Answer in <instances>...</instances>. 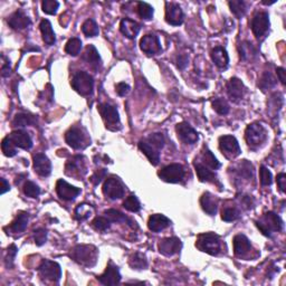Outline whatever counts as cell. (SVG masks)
Masks as SVG:
<instances>
[{
	"mask_svg": "<svg viewBox=\"0 0 286 286\" xmlns=\"http://www.w3.org/2000/svg\"><path fill=\"white\" fill-rule=\"evenodd\" d=\"M275 84H276V79L274 78V76L270 74L269 72H265V73L262 75L261 79H259L258 86L261 87L263 91H266L275 86Z\"/></svg>",
	"mask_w": 286,
	"mask_h": 286,
	"instance_id": "obj_43",
	"label": "cell"
},
{
	"mask_svg": "<svg viewBox=\"0 0 286 286\" xmlns=\"http://www.w3.org/2000/svg\"><path fill=\"white\" fill-rule=\"evenodd\" d=\"M104 215L106 218H109L111 223H125L132 228L136 227L135 222H133L131 218H129V217L125 216L124 213H122L121 211L115 210V209H109V210H106L104 212Z\"/></svg>",
	"mask_w": 286,
	"mask_h": 286,
	"instance_id": "obj_31",
	"label": "cell"
},
{
	"mask_svg": "<svg viewBox=\"0 0 286 286\" xmlns=\"http://www.w3.org/2000/svg\"><path fill=\"white\" fill-rule=\"evenodd\" d=\"M123 207L127 209V210L131 211V212H138L140 209H141V205H140V201L138 198L135 196H129L125 198L124 203H123Z\"/></svg>",
	"mask_w": 286,
	"mask_h": 286,
	"instance_id": "obj_44",
	"label": "cell"
},
{
	"mask_svg": "<svg viewBox=\"0 0 286 286\" xmlns=\"http://www.w3.org/2000/svg\"><path fill=\"white\" fill-rule=\"evenodd\" d=\"M36 119L33 115H29V114L25 113H19L15 116L13 121L14 127H27V125H33L35 124Z\"/></svg>",
	"mask_w": 286,
	"mask_h": 286,
	"instance_id": "obj_38",
	"label": "cell"
},
{
	"mask_svg": "<svg viewBox=\"0 0 286 286\" xmlns=\"http://www.w3.org/2000/svg\"><path fill=\"white\" fill-rule=\"evenodd\" d=\"M158 175L163 181L169 182V184H177V182H180L184 179L185 170L184 167L179 165V163H172V165L162 168L158 172Z\"/></svg>",
	"mask_w": 286,
	"mask_h": 286,
	"instance_id": "obj_9",
	"label": "cell"
},
{
	"mask_svg": "<svg viewBox=\"0 0 286 286\" xmlns=\"http://www.w3.org/2000/svg\"><path fill=\"white\" fill-rule=\"evenodd\" d=\"M277 186L282 192H285L286 190V174L282 172L277 175Z\"/></svg>",
	"mask_w": 286,
	"mask_h": 286,
	"instance_id": "obj_57",
	"label": "cell"
},
{
	"mask_svg": "<svg viewBox=\"0 0 286 286\" xmlns=\"http://www.w3.org/2000/svg\"><path fill=\"white\" fill-rule=\"evenodd\" d=\"M129 264L133 269H144L147 268L148 262L147 258L144 257L142 254L135 253L131 258H130Z\"/></svg>",
	"mask_w": 286,
	"mask_h": 286,
	"instance_id": "obj_42",
	"label": "cell"
},
{
	"mask_svg": "<svg viewBox=\"0 0 286 286\" xmlns=\"http://www.w3.org/2000/svg\"><path fill=\"white\" fill-rule=\"evenodd\" d=\"M194 169H196V173L199 178L200 181L203 182H215L216 181V174L215 172L209 169L207 166L204 163L196 162L194 163Z\"/></svg>",
	"mask_w": 286,
	"mask_h": 286,
	"instance_id": "obj_33",
	"label": "cell"
},
{
	"mask_svg": "<svg viewBox=\"0 0 286 286\" xmlns=\"http://www.w3.org/2000/svg\"><path fill=\"white\" fill-rule=\"evenodd\" d=\"M165 144V138L161 133H154L148 138L141 140L139 142V149L149 159L152 166H157L160 161V150Z\"/></svg>",
	"mask_w": 286,
	"mask_h": 286,
	"instance_id": "obj_1",
	"label": "cell"
},
{
	"mask_svg": "<svg viewBox=\"0 0 286 286\" xmlns=\"http://www.w3.org/2000/svg\"><path fill=\"white\" fill-rule=\"evenodd\" d=\"M138 14L141 18L150 20L153 17V8L147 2H138Z\"/></svg>",
	"mask_w": 286,
	"mask_h": 286,
	"instance_id": "obj_45",
	"label": "cell"
},
{
	"mask_svg": "<svg viewBox=\"0 0 286 286\" xmlns=\"http://www.w3.org/2000/svg\"><path fill=\"white\" fill-rule=\"evenodd\" d=\"M245 139L249 148L257 149L267 139V133L262 124L251 123L246 128Z\"/></svg>",
	"mask_w": 286,
	"mask_h": 286,
	"instance_id": "obj_6",
	"label": "cell"
},
{
	"mask_svg": "<svg viewBox=\"0 0 286 286\" xmlns=\"http://www.w3.org/2000/svg\"><path fill=\"white\" fill-rule=\"evenodd\" d=\"M34 236H35V243L37 246L44 245L47 238V230L44 228H38L34 231Z\"/></svg>",
	"mask_w": 286,
	"mask_h": 286,
	"instance_id": "obj_53",
	"label": "cell"
},
{
	"mask_svg": "<svg viewBox=\"0 0 286 286\" xmlns=\"http://www.w3.org/2000/svg\"><path fill=\"white\" fill-rule=\"evenodd\" d=\"M227 94L230 97L231 101L238 102L243 98L245 93V86L243 82L237 77H231L227 83Z\"/></svg>",
	"mask_w": 286,
	"mask_h": 286,
	"instance_id": "obj_21",
	"label": "cell"
},
{
	"mask_svg": "<svg viewBox=\"0 0 286 286\" xmlns=\"http://www.w3.org/2000/svg\"><path fill=\"white\" fill-rule=\"evenodd\" d=\"M116 89V93L120 95V96H125L129 92H130V86L128 85L127 83L124 82H121L119 84H116L115 86Z\"/></svg>",
	"mask_w": 286,
	"mask_h": 286,
	"instance_id": "obj_56",
	"label": "cell"
},
{
	"mask_svg": "<svg viewBox=\"0 0 286 286\" xmlns=\"http://www.w3.org/2000/svg\"><path fill=\"white\" fill-rule=\"evenodd\" d=\"M211 59L217 67L220 70H226L229 64V56L224 47L217 46L211 51Z\"/></svg>",
	"mask_w": 286,
	"mask_h": 286,
	"instance_id": "obj_28",
	"label": "cell"
},
{
	"mask_svg": "<svg viewBox=\"0 0 286 286\" xmlns=\"http://www.w3.org/2000/svg\"><path fill=\"white\" fill-rule=\"evenodd\" d=\"M71 258L85 267H93L97 262L98 251L92 245H77L70 253Z\"/></svg>",
	"mask_w": 286,
	"mask_h": 286,
	"instance_id": "obj_2",
	"label": "cell"
},
{
	"mask_svg": "<svg viewBox=\"0 0 286 286\" xmlns=\"http://www.w3.org/2000/svg\"><path fill=\"white\" fill-rule=\"evenodd\" d=\"M170 224H171L170 219L165 215H161V213H154V215H152L150 218H149L148 227L151 231L159 232L163 229H166Z\"/></svg>",
	"mask_w": 286,
	"mask_h": 286,
	"instance_id": "obj_27",
	"label": "cell"
},
{
	"mask_svg": "<svg viewBox=\"0 0 286 286\" xmlns=\"http://www.w3.org/2000/svg\"><path fill=\"white\" fill-rule=\"evenodd\" d=\"M240 59L243 60H251L257 56V51L254 47V45L249 41H244L238 47Z\"/></svg>",
	"mask_w": 286,
	"mask_h": 286,
	"instance_id": "obj_35",
	"label": "cell"
},
{
	"mask_svg": "<svg viewBox=\"0 0 286 286\" xmlns=\"http://www.w3.org/2000/svg\"><path fill=\"white\" fill-rule=\"evenodd\" d=\"M9 60H7L2 64V67H1V75L3 77H6V76H8L10 74V65H9Z\"/></svg>",
	"mask_w": 286,
	"mask_h": 286,
	"instance_id": "obj_59",
	"label": "cell"
},
{
	"mask_svg": "<svg viewBox=\"0 0 286 286\" xmlns=\"http://www.w3.org/2000/svg\"><path fill=\"white\" fill-rule=\"evenodd\" d=\"M219 148L223 154L228 159H234L240 154L238 141L232 135H223L219 138Z\"/></svg>",
	"mask_w": 286,
	"mask_h": 286,
	"instance_id": "obj_11",
	"label": "cell"
},
{
	"mask_svg": "<svg viewBox=\"0 0 286 286\" xmlns=\"http://www.w3.org/2000/svg\"><path fill=\"white\" fill-rule=\"evenodd\" d=\"M9 140L14 143L16 148L24 149V150H29L33 147V140L27 132L21 131V130H17V131H13L8 135Z\"/></svg>",
	"mask_w": 286,
	"mask_h": 286,
	"instance_id": "obj_22",
	"label": "cell"
},
{
	"mask_svg": "<svg viewBox=\"0 0 286 286\" xmlns=\"http://www.w3.org/2000/svg\"><path fill=\"white\" fill-rule=\"evenodd\" d=\"M203 160H204V165L207 166L209 169H211V170H217L218 168H220V166H222L215 155L212 154V152L207 148L204 149Z\"/></svg>",
	"mask_w": 286,
	"mask_h": 286,
	"instance_id": "obj_36",
	"label": "cell"
},
{
	"mask_svg": "<svg viewBox=\"0 0 286 286\" xmlns=\"http://www.w3.org/2000/svg\"><path fill=\"white\" fill-rule=\"evenodd\" d=\"M39 27H40V32H41V35H43V40L45 41V44H47L48 46L54 45L56 41V37H55L54 30H53L51 21L47 20V19H43L40 22Z\"/></svg>",
	"mask_w": 286,
	"mask_h": 286,
	"instance_id": "obj_32",
	"label": "cell"
},
{
	"mask_svg": "<svg viewBox=\"0 0 286 286\" xmlns=\"http://www.w3.org/2000/svg\"><path fill=\"white\" fill-rule=\"evenodd\" d=\"M256 226L263 235L270 237L273 232H278L283 229V222L275 212L268 211L257 220Z\"/></svg>",
	"mask_w": 286,
	"mask_h": 286,
	"instance_id": "obj_3",
	"label": "cell"
},
{
	"mask_svg": "<svg viewBox=\"0 0 286 286\" xmlns=\"http://www.w3.org/2000/svg\"><path fill=\"white\" fill-rule=\"evenodd\" d=\"M71 85L78 94L83 95V96H89L93 93L94 81L89 73L81 71L74 74L71 81Z\"/></svg>",
	"mask_w": 286,
	"mask_h": 286,
	"instance_id": "obj_5",
	"label": "cell"
},
{
	"mask_svg": "<svg viewBox=\"0 0 286 286\" xmlns=\"http://www.w3.org/2000/svg\"><path fill=\"white\" fill-rule=\"evenodd\" d=\"M1 150L6 157H14L17 153V148L14 146V143L9 140L8 136H6L1 142Z\"/></svg>",
	"mask_w": 286,
	"mask_h": 286,
	"instance_id": "obj_48",
	"label": "cell"
},
{
	"mask_svg": "<svg viewBox=\"0 0 286 286\" xmlns=\"http://www.w3.org/2000/svg\"><path fill=\"white\" fill-rule=\"evenodd\" d=\"M84 157L82 155H74L68 160L65 166V173L71 177H83L86 173V167Z\"/></svg>",
	"mask_w": 286,
	"mask_h": 286,
	"instance_id": "obj_14",
	"label": "cell"
},
{
	"mask_svg": "<svg viewBox=\"0 0 286 286\" xmlns=\"http://www.w3.org/2000/svg\"><path fill=\"white\" fill-rule=\"evenodd\" d=\"M196 246L199 250L212 255V256L218 255L222 250V243H220L219 236L213 234V232L201 234L197 239Z\"/></svg>",
	"mask_w": 286,
	"mask_h": 286,
	"instance_id": "obj_4",
	"label": "cell"
},
{
	"mask_svg": "<svg viewBox=\"0 0 286 286\" xmlns=\"http://www.w3.org/2000/svg\"><path fill=\"white\" fill-rule=\"evenodd\" d=\"M97 281L103 285H116L121 281V274L119 268L114 266L112 263H110L106 267L105 272L102 275L97 276Z\"/></svg>",
	"mask_w": 286,
	"mask_h": 286,
	"instance_id": "obj_20",
	"label": "cell"
},
{
	"mask_svg": "<svg viewBox=\"0 0 286 286\" xmlns=\"http://www.w3.org/2000/svg\"><path fill=\"white\" fill-rule=\"evenodd\" d=\"M8 24L13 29L20 30L28 27L30 25V19L24 11L17 10L8 18Z\"/></svg>",
	"mask_w": 286,
	"mask_h": 286,
	"instance_id": "obj_25",
	"label": "cell"
},
{
	"mask_svg": "<svg viewBox=\"0 0 286 286\" xmlns=\"http://www.w3.org/2000/svg\"><path fill=\"white\" fill-rule=\"evenodd\" d=\"M140 28L141 26L136 21L132 20V19L124 18L121 20V24H120L121 33L123 34L125 37L129 38V39H134V38L138 36Z\"/></svg>",
	"mask_w": 286,
	"mask_h": 286,
	"instance_id": "obj_26",
	"label": "cell"
},
{
	"mask_svg": "<svg viewBox=\"0 0 286 286\" xmlns=\"http://www.w3.org/2000/svg\"><path fill=\"white\" fill-rule=\"evenodd\" d=\"M56 192L58 194L60 199L71 201L74 200L75 198L81 193V190L76 188L74 186L70 185L68 182L63 180V179H59L56 184Z\"/></svg>",
	"mask_w": 286,
	"mask_h": 286,
	"instance_id": "obj_15",
	"label": "cell"
},
{
	"mask_svg": "<svg viewBox=\"0 0 286 286\" xmlns=\"http://www.w3.org/2000/svg\"><path fill=\"white\" fill-rule=\"evenodd\" d=\"M175 131H177L178 138L186 144H193L198 141V133L186 122L179 123L175 128Z\"/></svg>",
	"mask_w": 286,
	"mask_h": 286,
	"instance_id": "obj_19",
	"label": "cell"
},
{
	"mask_svg": "<svg viewBox=\"0 0 286 286\" xmlns=\"http://www.w3.org/2000/svg\"><path fill=\"white\" fill-rule=\"evenodd\" d=\"M0 181H1V191L0 192H1V194H3L5 192L8 191V190L10 189V187H9L8 182H7L3 178L0 179Z\"/></svg>",
	"mask_w": 286,
	"mask_h": 286,
	"instance_id": "obj_61",
	"label": "cell"
},
{
	"mask_svg": "<svg viewBox=\"0 0 286 286\" xmlns=\"http://www.w3.org/2000/svg\"><path fill=\"white\" fill-rule=\"evenodd\" d=\"M24 193L30 198H37L40 194V189L33 181H27L24 185Z\"/></svg>",
	"mask_w": 286,
	"mask_h": 286,
	"instance_id": "obj_50",
	"label": "cell"
},
{
	"mask_svg": "<svg viewBox=\"0 0 286 286\" xmlns=\"http://www.w3.org/2000/svg\"><path fill=\"white\" fill-rule=\"evenodd\" d=\"M82 32L84 35H86L87 37H95L98 35L100 30H98V27L94 19L90 18L84 21V24L82 25Z\"/></svg>",
	"mask_w": 286,
	"mask_h": 286,
	"instance_id": "obj_39",
	"label": "cell"
},
{
	"mask_svg": "<svg viewBox=\"0 0 286 286\" xmlns=\"http://www.w3.org/2000/svg\"><path fill=\"white\" fill-rule=\"evenodd\" d=\"M188 57L185 56V55H181L178 57V60H177V66L179 70H184V68L188 65Z\"/></svg>",
	"mask_w": 286,
	"mask_h": 286,
	"instance_id": "obj_58",
	"label": "cell"
},
{
	"mask_svg": "<svg viewBox=\"0 0 286 286\" xmlns=\"http://www.w3.org/2000/svg\"><path fill=\"white\" fill-rule=\"evenodd\" d=\"M182 248L181 240L177 237L163 238L159 243V251L165 256H173Z\"/></svg>",
	"mask_w": 286,
	"mask_h": 286,
	"instance_id": "obj_16",
	"label": "cell"
},
{
	"mask_svg": "<svg viewBox=\"0 0 286 286\" xmlns=\"http://www.w3.org/2000/svg\"><path fill=\"white\" fill-rule=\"evenodd\" d=\"M105 175H106L105 169L97 170L96 172H94V174L92 175V177H91V182H92L94 186H97L103 180V179L105 178Z\"/></svg>",
	"mask_w": 286,
	"mask_h": 286,
	"instance_id": "obj_55",
	"label": "cell"
},
{
	"mask_svg": "<svg viewBox=\"0 0 286 286\" xmlns=\"http://www.w3.org/2000/svg\"><path fill=\"white\" fill-rule=\"evenodd\" d=\"M17 247L16 245H10L8 247V255L6 257V266L7 267H13L14 265V258L17 254Z\"/></svg>",
	"mask_w": 286,
	"mask_h": 286,
	"instance_id": "obj_54",
	"label": "cell"
},
{
	"mask_svg": "<svg viewBox=\"0 0 286 286\" xmlns=\"http://www.w3.org/2000/svg\"><path fill=\"white\" fill-rule=\"evenodd\" d=\"M250 27L257 39H261V38L264 37L267 34L269 28L268 14L265 13V11H262V13L255 15L253 20H251Z\"/></svg>",
	"mask_w": 286,
	"mask_h": 286,
	"instance_id": "obj_12",
	"label": "cell"
},
{
	"mask_svg": "<svg viewBox=\"0 0 286 286\" xmlns=\"http://www.w3.org/2000/svg\"><path fill=\"white\" fill-rule=\"evenodd\" d=\"M92 226L97 231H106L111 227V222L106 217H96L92 222Z\"/></svg>",
	"mask_w": 286,
	"mask_h": 286,
	"instance_id": "obj_47",
	"label": "cell"
},
{
	"mask_svg": "<svg viewBox=\"0 0 286 286\" xmlns=\"http://www.w3.org/2000/svg\"><path fill=\"white\" fill-rule=\"evenodd\" d=\"M228 5H229L231 13L237 18H242L246 14L247 3L243 0H232V1H229Z\"/></svg>",
	"mask_w": 286,
	"mask_h": 286,
	"instance_id": "obj_37",
	"label": "cell"
},
{
	"mask_svg": "<svg viewBox=\"0 0 286 286\" xmlns=\"http://www.w3.org/2000/svg\"><path fill=\"white\" fill-rule=\"evenodd\" d=\"M212 108L215 111L220 114V115H226L229 112V105L228 103L224 100V98H215L212 101Z\"/></svg>",
	"mask_w": 286,
	"mask_h": 286,
	"instance_id": "obj_46",
	"label": "cell"
},
{
	"mask_svg": "<svg viewBox=\"0 0 286 286\" xmlns=\"http://www.w3.org/2000/svg\"><path fill=\"white\" fill-rule=\"evenodd\" d=\"M166 21L172 26H179L184 22V11L180 6L173 2L166 3Z\"/></svg>",
	"mask_w": 286,
	"mask_h": 286,
	"instance_id": "obj_18",
	"label": "cell"
},
{
	"mask_svg": "<svg viewBox=\"0 0 286 286\" xmlns=\"http://www.w3.org/2000/svg\"><path fill=\"white\" fill-rule=\"evenodd\" d=\"M259 178H261L262 186H270L273 182V175L267 168L262 166L259 169Z\"/></svg>",
	"mask_w": 286,
	"mask_h": 286,
	"instance_id": "obj_52",
	"label": "cell"
},
{
	"mask_svg": "<svg viewBox=\"0 0 286 286\" xmlns=\"http://www.w3.org/2000/svg\"><path fill=\"white\" fill-rule=\"evenodd\" d=\"M201 208L204 209L205 212H207L209 216H215L217 212V207H218V199L211 193L206 192L200 198Z\"/></svg>",
	"mask_w": 286,
	"mask_h": 286,
	"instance_id": "obj_29",
	"label": "cell"
},
{
	"mask_svg": "<svg viewBox=\"0 0 286 286\" xmlns=\"http://www.w3.org/2000/svg\"><path fill=\"white\" fill-rule=\"evenodd\" d=\"M59 7V2L56 0H44L41 2V8L43 11L47 15H55L57 9Z\"/></svg>",
	"mask_w": 286,
	"mask_h": 286,
	"instance_id": "obj_51",
	"label": "cell"
},
{
	"mask_svg": "<svg viewBox=\"0 0 286 286\" xmlns=\"http://www.w3.org/2000/svg\"><path fill=\"white\" fill-rule=\"evenodd\" d=\"M239 217V210L235 207H225L222 211V219L224 222H234Z\"/></svg>",
	"mask_w": 286,
	"mask_h": 286,
	"instance_id": "obj_49",
	"label": "cell"
},
{
	"mask_svg": "<svg viewBox=\"0 0 286 286\" xmlns=\"http://www.w3.org/2000/svg\"><path fill=\"white\" fill-rule=\"evenodd\" d=\"M124 192L125 188L119 178L110 177L106 179L104 185H103V193L111 200L120 199L124 196Z\"/></svg>",
	"mask_w": 286,
	"mask_h": 286,
	"instance_id": "obj_10",
	"label": "cell"
},
{
	"mask_svg": "<svg viewBox=\"0 0 286 286\" xmlns=\"http://www.w3.org/2000/svg\"><path fill=\"white\" fill-rule=\"evenodd\" d=\"M276 73H277L278 79H280L281 83L283 84V85H285V70H284V68L283 67H277Z\"/></svg>",
	"mask_w": 286,
	"mask_h": 286,
	"instance_id": "obj_60",
	"label": "cell"
},
{
	"mask_svg": "<svg viewBox=\"0 0 286 286\" xmlns=\"http://www.w3.org/2000/svg\"><path fill=\"white\" fill-rule=\"evenodd\" d=\"M82 49V41L79 38H72L67 41L66 46H65V52L68 55L77 56Z\"/></svg>",
	"mask_w": 286,
	"mask_h": 286,
	"instance_id": "obj_41",
	"label": "cell"
},
{
	"mask_svg": "<svg viewBox=\"0 0 286 286\" xmlns=\"http://www.w3.org/2000/svg\"><path fill=\"white\" fill-rule=\"evenodd\" d=\"M98 112H100L106 128L112 130V131H116L120 129V116L115 106L109 104V103H102L98 106Z\"/></svg>",
	"mask_w": 286,
	"mask_h": 286,
	"instance_id": "obj_7",
	"label": "cell"
},
{
	"mask_svg": "<svg viewBox=\"0 0 286 286\" xmlns=\"http://www.w3.org/2000/svg\"><path fill=\"white\" fill-rule=\"evenodd\" d=\"M251 250V244L245 235H236L234 237V253L236 256L244 257L249 254Z\"/></svg>",
	"mask_w": 286,
	"mask_h": 286,
	"instance_id": "obj_24",
	"label": "cell"
},
{
	"mask_svg": "<svg viewBox=\"0 0 286 286\" xmlns=\"http://www.w3.org/2000/svg\"><path fill=\"white\" fill-rule=\"evenodd\" d=\"M83 59L94 70H98V67L101 66V57L93 45H89L86 47L85 53L83 55Z\"/></svg>",
	"mask_w": 286,
	"mask_h": 286,
	"instance_id": "obj_30",
	"label": "cell"
},
{
	"mask_svg": "<svg viewBox=\"0 0 286 286\" xmlns=\"http://www.w3.org/2000/svg\"><path fill=\"white\" fill-rule=\"evenodd\" d=\"M141 51L148 55H158L162 52L161 44L155 35H146L140 40Z\"/></svg>",
	"mask_w": 286,
	"mask_h": 286,
	"instance_id": "obj_17",
	"label": "cell"
},
{
	"mask_svg": "<svg viewBox=\"0 0 286 286\" xmlns=\"http://www.w3.org/2000/svg\"><path fill=\"white\" fill-rule=\"evenodd\" d=\"M93 213V208L91 207L90 205L86 204H81L78 205L77 207L75 209V218L77 220H85L87 218H90Z\"/></svg>",
	"mask_w": 286,
	"mask_h": 286,
	"instance_id": "obj_40",
	"label": "cell"
},
{
	"mask_svg": "<svg viewBox=\"0 0 286 286\" xmlns=\"http://www.w3.org/2000/svg\"><path fill=\"white\" fill-rule=\"evenodd\" d=\"M34 169L41 177H47L52 172V163L46 155L37 153L34 155Z\"/></svg>",
	"mask_w": 286,
	"mask_h": 286,
	"instance_id": "obj_23",
	"label": "cell"
},
{
	"mask_svg": "<svg viewBox=\"0 0 286 286\" xmlns=\"http://www.w3.org/2000/svg\"><path fill=\"white\" fill-rule=\"evenodd\" d=\"M38 273L41 280L53 282V283H57L62 277V269H60L59 264H57L56 262L48 261V259L43 261L38 267Z\"/></svg>",
	"mask_w": 286,
	"mask_h": 286,
	"instance_id": "obj_8",
	"label": "cell"
},
{
	"mask_svg": "<svg viewBox=\"0 0 286 286\" xmlns=\"http://www.w3.org/2000/svg\"><path fill=\"white\" fill-rule=\"evenodd\" d=\"M28 220H29L28 213L20 212L16 217V219L10 224V226H8V229L11 232H16V234H18V232H22L26 228H27Z\"/></svg>",
	"mask_w": 286,
	"mask_h": 286,
	"instance_id": "obj_34",
	"label": "cell"
},
{
	"mask_svg": "<svg viewBox=\"0 0 286 286\" xmlns=\"http://www.w3.org/2000/svg\"><path fill=\"white\" fill-rule=\"evenodd\" d=\"M65 141L68 146L72 147L75 150H81V149L85 148L86 143V136L84 134L83 131L79 128H71L65 134Z\"/></svg>",
	"mask_w": 286,
	"mask_h": 286,
	"instance_id": "obj_13",
	"label": "cell"
}]
</instances>
